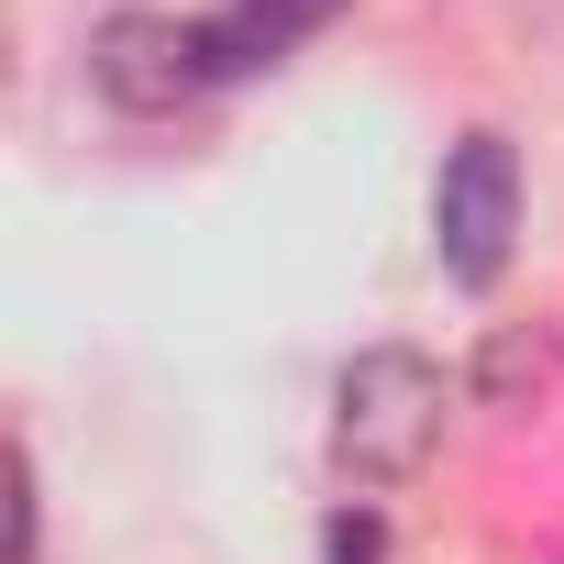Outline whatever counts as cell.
<instances>
[{
    "mask_svg": "<svg viewBox=\"0 0 564 564\" xmlns=\"http://www.w3.org/2000/svg\"><path fill=\"white\" fill-rule=\"evenodd\" d=\"M333 454H344L355 476H377V487L421 476V465L443 454V366L410 355V344L355 355V366L333 377Z\"/></svg>",
    "mask_w": 564,
    "mask_h": 564,
    "instance_id": "obj_1",
    "label": "cell"
},
{
    "mask_svg": "<svg viewBox=\"0 0 564 564\" xmlns=\"http://www.w3.org/2000/svg\"><path fill=\"white\" fill-rule=\"evenodd\" d=\"M509 232H520V166L498 133H465L443 155V188H432V254L454 289H487L509 265Z\"/></svg>",
    "mask_w": 564,
    "mask_h": 564,
    "instance_id": "obj_2",
    "label": "cell"
},
{
    "mask_svg": "<svg viewBox=\"0 0 564 564\" xmlns=\"http://www.w3.org/2000/svg\"><path fill=\"white\" fill-rule=\"evenodd\" d=\"M89 78H100V100L111 111H188L199 89H221V67H210V34L199 23H166V12H111L100 34H89Z\"/></svg>",
    "mask_w": 564,
    "mask_h": 564,
    "instance_id": "obj_3",
    "label": "cell"
},
{
    "mask_svg": "<svg viewBox=\"0 0 564 564\" xmlns=\"http://www.w3.org/2000/svg\"><path fill=\"white\" fill-rule=\"evenodd\" d=\"M322 23H344V0H221L199 34H210V67H221V78H254V67H276V56H300Z\"/></svg>",
    "mask_w": 564,
    "mask_h": 564,
    "instance_id": "obj_4",
    "label": "cell"
},
{
    "mask_svg": "<svg viewBox=\"0 0 564 564\" xmlns=\"http://www.w3.org/2000/svg\"><path fill=\"white\" fill-rule=\"evenodd\" d=\"M553 377H564V344H553L542 322H531V333H498V344L476 355V399H487V410H531Z\"/></svg>",
    "mask_w": 564,
    "mask_h": 564,
    "instance_id": "obj_5",
    "label": "cell"
},
{
    "mask_svg": "<svg viewBox=\"0 0 564 564\" xmlns=\"http://www.w3.org/2000/svg\"><path fill=\"white\" fill-rule=\"evenodd\" d=\"M322 564H388V520H377V509H333Z\"/></svg>",
    "mask_w": 564,
    "mask_h": 564,
    "instance_id": "obj_6",
    "label": "cell"
}]
</instances>
